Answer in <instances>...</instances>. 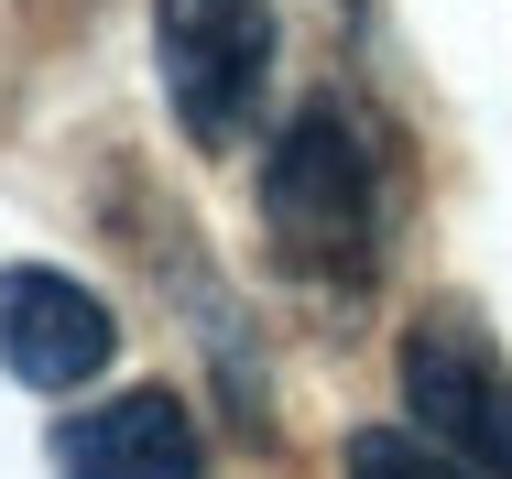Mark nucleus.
<instances>
[{"label": "nucleus", "mask_w": 512, "mask_h": 479, "mask_svg": "<svg viewBox=\"0 0 512 479\" xmlns=\"http://www.w3.org/2000/svg\"><path fill=\"white\" fill-rule=\"evenodd\" d=\"M109 349H120V316L77 273H44V262H11L0 273V371L11 382L77 392V382L109 371Z\"/></svg>", "instance_id": "20e7f679"}, {"label": "nucleus", "mask_w": 512, "mask_h": 479, "mask_svg": "<svg viewBox=\"0 0 512 479\" xmlns=\"http://www.w3.org/2000/svg\"><path fill=\"white\" fill-rule=\"evenodd\" d=\"M153 66L197 153H240L273 88V0H153Z\"/></svg>", "instance_id": "f03ea898"}, {"label": "nucleus", "mask_w": 512, "mask_h": 479, "mask_svg": "<svg viewBox=\"0 0 512 479\" xmlns=\"http://www.w3.org/2000/svg\"><path fill=\"white\" fill-rule=\"evenodd\" d=\"M55 479H207V436L175 392H120L55 425Z\"/></svg>", "instance_id": "39448f33"}, {"label": "nucleus", "mask_w": 512, "mask_h": 479, "mask_svg": "<svg viewBox=\"0 0 512 479\" xmlns=\"http://www.w3.org/2000/svg\"><path fill=\"white\" fill-rule=\"evenodd\" d=\"M414 436H436L447 458H469L480 479H512V360L491 349V327L469 305H425L393 349Z\"/></svg>", "instance_id": "7ed1b4c3"}, {"label": "nucleus", "mask_w": 512, "mask_h": 479, "mask_svg": "<svg viewBox=\"0 0 512 479\" xmlns=\"http://www.w3.org/2000/svg\"><path fill=\"white\" fill-rule=\"evenodd\" d=\"M262 229L306 284H371L393 251V142L371 109L306 98L262 153Z\"/></svg>", "instance_id": "f257e3e1"}, {"label": "nucleus", "mask_w": 512, "mask_h": 479, "mask_svg": "<svg viewBox=\"0 0 512 479\" xmlns=\"http://www.w3.org/2000/svg\"><path fill=\"white\" fill-rule=\"evenodd\" d=\"M349 479H480V469L447 458V447L414 436V425H360V436H349Z\"/></svg>", "instance_id": "423d86ee"}]
</instances>
